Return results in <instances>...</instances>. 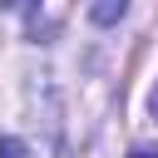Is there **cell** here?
Returning a JSON list of instances; mask_svg holds the SVG:
<instances>
[{"mask_svg": "<svg viewBox=\"0 0 158 158\" xmlns=\"http://www.w3.org/2000/svg\"><path fill=\"white\" fill-rule=\"evenodd\" d=\"M128 158H158V148H133Z\"/></svg>", "mask_w": 158, "mask_h": 158, "instance_id": "cell-4", "label": "cell"}, {"mask_svg": "<svg viewBox=\"0 0 158 158\" xmlns=\"http://www.w3.org/2000/svg\"><path fill=\"white\" fill-rule=\"evenodd\" d=\"M148 104H153V118H158V89H153V99H148Z\"/></svg>", "mask_w": 158, "mask_h": 158, "instance_id": "cell-5", "label": "cell"}, {"mask_svg": "<svg viewBox=\"0 0 158 158\" xmlns=\"http://www.w3.org/2000/svg\"><path fill=\"white\" fill-rule=\"evenodd\" d=\"M128 10V0H89V20L94 25H118Z\"/></svg>", "mask_w": 158, "mask_h": 158, "instance_id": "cell-1", "label": "cell"}, {"mask_svg": "<svg viewBox=\"0 0 158 158\" xmlns=\"http://www.w3.org/2000/svg\"><path fill=\"white\" fill-rule=\"evenodd\" d=\"M0 5H5V10H15V15H20V10H30V5H35V0H0Z\"/></svg>", "mask_w": 158, "mask_h": 158, "instance_id": "cell-3", "label": "cell"}, {"mask_svg": "<svg viewBox=\"0 0 158 158\" xmlns=\"http://www.w3.org/2000/svg\"><path fill=\"white\" fill-rule=\"evenodd\" d=\"M0 158H30V148L20 138H0Z\"/></svg>", "mask_w": 158, "mask_h": 158, "instance_id": "cell-2", "label": "cell"}]
</instances>
